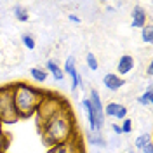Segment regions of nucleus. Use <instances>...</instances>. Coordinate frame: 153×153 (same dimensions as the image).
I'll return each mask as SVG.
<instances>
[{
	"instance_id": "20e7f679",
	"label": "nucleus",
	"mask_w": 153,
	"mask_h": 153,
	"mask_svg": "<svg viewBox=\"0 0 153 153\" xmlns=\"http://www.w3.org/2000/svg\"><path fill=\"white\" fill-rule=\"evenodd\" d=\"M19 120L14 106V84L0 87V124H16Z\"/></svg>"
},
{
	"instance_id": "7ed1b4c3",
	"label": "nucleus",
	"mask_w": 153,
	"mask_h": 153,
	"mask_svg": "<svg viewBox=\"0 0 153 153\" xmlns=\"http://www.w3.org/2000/svg\"><path fill=\"white\" fill-rule=\"evenodd\" d=\"M66 108H70L68 101L63 99L59 94H45V97L42 99V103L38 105L37 111L33 115V117H37L38 129L44 124H47L52 117H56L61 110H66Z\"/></svg>"
},
{
	"instance_id": "a878e982",
	"label": "nucleus",
	"mask_w": 153,
	"mask_h": 153,
	"mask_svg": "<svg viewBox=\"0 0 153 153\" xmlns=\"http://www.w3.org/2000/svg\"><path fill=\"white\" fill-rule=\"evenodd\" d=\"M111 131H113L117 136H120V134H122V131H120V124H113L111 125Z\"/></svg>"
},
{
	"instance_id": "0eeeda50",
	"label": "nucleus",
	"mask_w": 153,
	"mask_h": 153,
	"mask_svg": "<svg viewBox=\"0 0 153 153\" xmlns=\"http://www.w3.org/2000/svg\"><path fill=\"white\" fill-rule=\"evenodd\" d=\"M103 84H105V87L108 91H118L120 87L125 85V80L120 78L117 73H106L105 78H103Z\"/></svg>"
},
{
	"instance_id": "c85d7f7f",
	"label": "nucleus",
	"mask_w": 153,
	"mask_h": 153,
	"mask_svg": "<svg viewBox=\"0 0 153 153\" xmlns=\"http://www.w3.org/2000/svg\"><path fill=\"white\" fill-rule=\"evenodd\" d=\"M146 75L148 76L153 75V65H148V68H146Z\"/></svg>"
},
{
	"instance_id": "393cba45",
	"label": "nucleus",
	"mask_w": 153,
	"mask_h": 153,
	"mask_svg": "<svg viewBox=\"0 0 153 153\" xmlns=\"http://www.w3.org/2000/svg\"><path fill=\"white\" fill-rule=\"evenodd\" d=\"M125 117H127V108L122 105V106H120V110H118V115H117L115 118H118V120H124Z\"/></svg>"
},
{
	"instance_id": "6ab92c4d",
	"label": "nucleus",
	"mask_w": 153,
	"mask_h": 153,
	"mask_svg": "<svg viewBox=\"0 0 153 153\" xmlns=\"http://www.w3.org/2000/svg\"><path fill=\"white\" fill-rule=\"evenodd\" d=\"M120 103H108L105 106V117H117L118 115V110H120Z\"/></svg>"
},
{
	"instance_id": "dca6fc26",
	"label": "nucleus",
	"mask_w": 153,
	"mask_h": 153,
	"mask_svg": "<svg viewBox=\"0 0 153 153\" xmlns=\"http://www.w3.org/2000/svg\"><path fill=\"white\" fill-rule=\"evenodd\" d=\"M12 12H14L16 19H18V21H21V23H26V21L30 19V12L25 9V7H21V5H16Z\"/></svg>"
},
{
	"instance_id": "4be33fe9",
	"label": "nucleus",
	"mask_w": 153,
	"mask_h": 153,
	"mask_svg": "<svg viewBox=\"0 0 153 153\" xmlns=\"http://www.w3.org/2000/svg\"><path fill=\"white\" fill-rule=\"evenodd\" d=\"M120 131H122V134H131V131H132V120H131L129 117H125L124 120H122Z\"/></svg>"
},
{
	"instance_id": "9d476101",
	"label": "nucleus",
	"mask_w": 153,
	"mask_h": 153,
	"mask_svg": "<svg viewBox=\"0 0 153 153\" xmlns=\"http://www.w3.org/2000/svg\"><path fill=\"white\" fill-rule=\"evenodd\" d=\"M132 28H143L144 25H146V12H144L139 5H136L132 9Z\"/></svg>"
},
{
	"instance_id": "2f4dec72",
	"label": "nucleus",
	"mask_w": 153,
	"mask_h": 153,
	"mask_svg": "<svg viewBox=\"0 0 153 153\" xmlns=\"http://www.w3.org/2000/svg\"><path fill=\"white\" fill-rule=\"evenodd\" d=\"M0 125H2V124H0Z\"/></svg>"
},
{
	"instance_id": "cd10ccee",
	"label": "nucleus",
	"mask_w": 153,
	"mask_h": 153,
	"mask_svg": "<svg viewBox=\"0 0 153 153\" xmlns=\"http://www.w3.org/2000/svg\"><path fill=\"white\" fill-rule=\"evenodd\" d=\"M68 19H70L71 23H80V18H78L76 14H70V16H68Z\"/></svg>"
},
{
	"instance_id": "9b49d317",
	"label": "nucleus",
	"mask_w": 153,
	"mask_h": 153,
	"mask_svg": "<svg viewBox=\"0 0 153 153\" xmlns=\"http://www.w3.org/2000/svg\"><path fill=\"white\" fill-rule=\"evenodd\" d=\"M82 106H84V111H85L87 115V122H89V127H91V131L94 132L96 131V117H94V108H92V105H91V101L89 99H84L82 101Z\"/></svg>"
},
{
	"instance_id": "2eb2a0df",
	"label": "nucleus",
	"mask_w": 153,
	"mask_h": 153,
	"mask_svg": "<svg viewBox=\"0 0 153 153\" xmlns=\"http://www.w3.org/2000/svg\"><path fill=\"white\" fill-rule=\"evenodd\" d=\"M137 103H139V105H143V106H152L153 105V91H152V85H148L146 92L137 97Z\"/></svg>"
},
{
	"instance_id": "39448f33",
	"label": "nucleus",
	"mask_w": 153,
	"mask_h": 153,
	"mask_svg": "<svg viewBox=\"0 0 153 153\" xmlns=\"http://www.w3.org/2000/svg\"><path fill=\"white\" fill-rule=\"evenodd\" d=\"M47 153H82V137L75 134L71 139H68L65 143H57L51 146Z\"/></svg>"
},
{
	"instance_id": "6e6552de",
	"label": "nucleus",
	"mask_w": 153,
	"mask_h": 153,
	"mask_svg": "<svg viewBox=\"0 0 153 153\" xmlns=\"http://www.w3.org/2000/svg\"><path fill=\"white\" fill-rule=\"evenodd\" d=\"M132 68H134V57L129 56V54H124L117 63V75H127L129 71H132Z\"/></svg>"
},
{
	"instance_id": "7c9ffc66",
	"label": "nucleus",
	"mask_w": 153,
	"mask_h": 153,
	"mask_svg": "<svg viewBox=\"0 0 153 153\" xmlns=\"http://www.w3.org/2000/svg\"><path fill=\"white\" fill-rule=\"evenodd\" d=\"M97 153H101V152H97Z\"/></svg>"
},
{
	"instance_id": "4468645a",
	"label": "nucleus",
	"mask_w": 153,
	"mask_h": 153,
	"mask_svg": "<svg viewBox=\"0 0 153 153\" xmlns=\"http://www.w3.org/2000/svg\"><path fill=\"white\" fill-rule=\"evenodd\" d=\"M68 75L71 78V91H76L78 87H85V84L82 82V76L78 75V71H76V68H73Z\"/></svg>"
},
{
	"instance_id": "423d86ee",
	"label": "nucleus",
	"mask_w": 153,
	"mask_h": 153,
	"mask_svg": "<svg viewBox=\"0 0 153 153\" xmlns=\"http://www.w3.org/2000/svg\"><path fill=\"white\" fill-rule=\"evenodd\" d=\"M89 101H91V105L94 108V117H96V131H99V129H103V125H105V106L101 103V97H99V92L92 89L91 91V96L87 97Z\"/></svg>"
},
{
	"instance_id": "b1692460",
	"label": "nucleus",
	"mask_w": 153,
	"mask_h": 153,
	"mask_svg": "<svg viewBox=\"0 0 153 153\" xmlns=\"http://www.w3.org/2000/svg\"><path fill=\"white\" fill-rule=\"evenodd\" d=\"M73 68H75V57L73 56L66 57V63H65V68H63V73H70Z\"/></svg>"
},
{
	"instance_id": "f257e3e1",
	"label": "nucleus",
	"mask_w": 153,
	"mask_h": 153,
	"mask_svg": "<svg viewBox=\"0 0 153 153\" xmlns=\"http://www.w3.org/2000/svg\"><path fill=\"white\" fill-rule=\"evenodd\" d=\"M42 141L45 146H54L57 143H65L75 136V118L71 115V110H61L56 117H52L47 124L40 127Z\"/></svg>"
},
{
	"instance_id": "412c9836",
	"label": "nucleus",
	"mask_w": 153,
	"mask_h": 153,
	"mask_svg": "<svg viewBox=\"0 0 153 153\" xmlns=\"http://www.w3.org/2000/svg\"><path fill=\"white\" fill-rule=\"evenodd\" d=\"M85 63H87V68L89 70H92V71H96L97 68H99V65H97V59H96L94 54H85Z\"/></svg>"
},
{
	"instance_id": "c756f323",
	"label": "nucleus",
	"mask_w": 153,
	"mask_h": 153,
	"mask_svg": "<svg viewBox=\"0 0 153 153\" xmlns=\"http://www.w3.org/2000/svg\"><path fill=\"white\" fill-rule=\"evenodd\" d=\"M129 153H136V152H131V150H129Z\"/></svg>"
},
{
	"instance_id": "f3484780",
	"label": "nucleus",
	"mask_w": 153,
	"mask_h": 153,
	"mask_svg": "<svg viewBox=\"0 0 153 153\" xmlns=\"http://www.w3.org/2000/svg\"><path fill=\"white\" fill-rule=\"evenodd\" d=\"M141 40L146 44H152L153 42V26L152 25H144L141 28Z\"/></svg>"
},
{
	"instance_id": "aec40b11",
	"label": "nucleus",
	"mask_w": 153,
	"mask_h": 153,
	"mask_svg": "<svg viewBox=\"0 0 153 153\" xmlns=\"http://www.w3.org/2000/svg\"><path fill=\"white\" fill-rule=\"evenodd\" d=\"M152 143V136H150V134H141V136H139V137H136V148H137V150H143L144 146H146V144H150Z\"/></svg>"
},
{
	"instance_id": "f8f14e48",
	"label": "nucleus",
	"mask_w": 153,
	"mask_h": 153,
	"mask_svg": "<svg viewBox=\"0 0 153 153\" xmlns=\"http://www.w3.org/2000/svg\"><path fill=\"white\" fill-rule=\"evenodd\" d=\"M85 139L89 144H94V146H101V148H105L106 146V141L105 137L101 136L99 132H92V131H87L85 132Z\"/></svg>"
},
{
	"instance_id": "a211bd4d",
	"label": "nucleus",
	"mask_w": 153,
	"mask_h": 153,
	"mask_svg": "<svg viewBox=\"0 0 153 153\" xmlns=\"http://www.w3.org/2000/svg\"><path fill=\"white\" fill-rule=\"evenodd\" d=\"M9 144H10L9 136L4 132V129H2V125H0V153H7Z\"/></svg>"
},
{
	"instance_id": "ddd939ff",
	"label": "nucleus",
	"mask_w": 153,
	"mask_h": 153,
	"mask_svg": "<svg viewBox=\"0 0 153 153\" xmlns=\"http://www.w3.org/2000/svg\"><path fill=\"white\" fill-rule=\"evenodd\" d=\"M30 75H31V78L35 80V82H40V84H44L45 80H47L49 73L44 70V68H31L30 70Z\"/></svg>"
},
{
	"instance_id": "f03ea898",
	"label": "nucleus",
	"mask_w": 153,
	"mask_h": 153,
	"mask_svg": "<svg viewBox=\"0 0 153 153\" xmlns=\"http://www.w3.org/2000/svg\"><path fill=\"white\" fill-rule=\"evenodd\" d=\"M45 94H47L45 91L35 85H30L26 82H16L14 84V106H16L19 120L33 117Z\"/></svg>"
},
{
	"instance_id": "1a4fd4ad",
	"label": "nucleus",
	"mask_w": 153,
	"mask_h": 153,
	"mask_svg": "<svg viewBox=\"0 0 153 153\" xmlns=\"http://www.w3.org/2000/svg\"><path fill=\"white\" fill-rule=\"evenodd\" d=\"M45 71L52 75V78L56 80V82H63L65 80V73H63V68L57 65L54 59H49L47 63H45Z\"/></svg>"
},
{
	"instance_id": "5701e85b",
	"label": "nucleus",
	"mask_w": 153,
	"mask_h": 153,
	"mask_svg": "<svg viewBox=\"0 0 153 153\" xmlns=\"http://www.w3.org/2000/svg\"><path fill=\"white\" fill-rule=\"evenodd\" d=\"M21 40H23V45H25L26 49H30V51H33V49H35V40H33V37H31V35L25 33V35L21 37Z\"/></svg>"
},
{
	"instance_id": "bb28decb",
	"label": "nucleus",
	"mask_w": 153,
	"mask_h": 153,
	"mask_svg": "<svg viewBox=\"0 0 153 153\" xmlns=\"http://www.w3.org/2000/svg\"><path fill=\"white\" fill-rule=\"evenodd\" d=\"M141 152L143 153H153V144L150 143V144H146V146H144L143 150H141Z\"/></svg>"
}]
</instances>
